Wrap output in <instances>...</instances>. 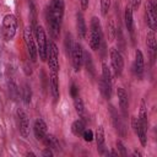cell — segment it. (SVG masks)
Segmentation results:
<instances>
[{"instance_id":"obj_1","label":"cell","mask_w":157,"mask_h":157,"mask_svg":"<svg viewBox=\"0 0 157 157\" xmlns=\"http://www.w3.org/2000/svg\"><path fill=\"white\" fill-rule=\"evenodd\" d=\"M65 4L64 0H50V4L47 9V23L49 28L50 37L56 40L60 36V28L64 17Z\"/></svg>"},{"instance_id":"obj_2","label":"cell","mask_w":157,"mask_h":157,"mask_svg":"<svg viewBox=\"0 0 157 157\" xmlns=\"http://www.w3.org/2000/svg\"><path fill=\"white\" fill-rule=\"evenodd\" d=\"M102 39H103V32H102L101 22L97 17H92L91 25H90V36H88V42H90L91 49L98 50L101 48Z\"/></svg>"},{"instance_id":"obj_3","label":"cell","mask_w":157,"mask_h":157,"mask_svg":"<svg viewBox=\"0 0 157 157\" xmlns=\"http://www.w3.org/2000/svg\"><path fill=\"white\" fill-rule=\"evenodd\" d=\"M34 37H36V42H37V50H38V55L39 59L42 61L47 60V50H48V39L45 37V32L43 29L42 26H37L33 29Z\"/></svg>"},{"instance_id":"obj_4","label":"cell","mask_w":157,"mask_h":157,"mask_svg":"<svg viewBox=\"0 0 157 157\" xmlns=\"http://www.w3.org/2000/svg\"><path fill=\"white\" fill-rule=\"evenodd\" d=\"M17 29V20L12 13L4 16L2 18V34L6 40H12Z\"/></svg>"},{"instance_id":"obj_5","label":"cell","mask_w":157,"mask_h":157,"mask_svg":"<svg viewBox=\"0 0 157 157\" xmlns=\"http://www.w3.org/2000/svg\"><path fill=\"white\" fill-rule=\"evenodd\" d=\"M145 20L151 31L157 29V4L155 0H147L145 5Z\"/></svg>"},{"instance_id":"obj_6","label":"cell","mask_w":157,"mask_h":157,"mask_svg":"<svg viewBox=\"0 0 157 157\" xmlns=\"http://www.w3.org/2000/svg\"><path fill=\"white\" fill-rule=\"evenodd\" d=\"M23 38H25V43H26V48H27L29 59L32 61H36L37 56H38V50H37V45L34 42V33H33V29L31 28V26H27L25 28Z\"/></svg>"},{"instance_id":"obj_7","label":"cell","mask_w":157,"mask_h":157,"mask_svg":"<svg viewBox=\"0 0 157 157\" xmlns=\"http://www.w3.org/2000/svg\"><path fill=\"white\" fill-rule=\"evenodd\" d=\"M47 59L50 72L59 71V50L54 42L48 40V50H47Z\"/></svg>"},{"instance_id":"obj_8","label":"cell","mask_w":157,"mask_h":157,"mask_svg":"<svg viewBox=\"0 0 157 157\" xmlns=\"http://www.w3.org/2000/svg\"><path fill=\"white\" fill-rule=\"evenodd\" d=\"M83 48L81 45V43H74V47H72V50H71V59H72V65H74V69L75 71H80L81 70V66L83 64Z\"/></svg>"},{"instance_id":"obj_9","label":"cell","mask_w":157,"mask_h":157,"mask_svg":"<svg viewBox=\"0 0 157 157\" xmlns=\"http://www.w3.org/2000/svg\"><path fill=\"white\" fill-rule=\"evenodd\" d=\"M110 63H112L114 74L117 76H120L123 72V69H124V59H123L121 53L115 48L110 49Z\"/></svg>"},{"instance_id":"obj_10","label":"cell","mask_w":157,"mask_h":157,"mask_svg":"<svg viewBox=\"0 0 157 157\" xmlns=\"http://www.w3.org/2000/svg\"><path fill=\"white\" fill-rule=\"evenodd\" d=\"M17 115V120H18V130L22 137H28L29 135V119L27 113L23 109H17L16 112Z\"/></svg>"},{"instance_id":"obj_11","label":"cell","mask_w":157,"mask_h":157,"mask_svg":"<svg viewBox=\"0 0 157 157\" xmlns=\"http://www.w3.org/2000/svg\"><path fill=\"white\" fill-rule=\"evenodd\" d=\"M131 126H132L135 134L137 135V137H139L141 145H142V146H146V145H147V129H146V128L139 121V119L135 118V117L131 118Z\"/></svg>"},{"instance_id":"obj_12","label":"cell","mask_w":157,"mask_h":157,"mask_svg":"<svg viewBox=\"0 0 157 157\" xmlns=\"http://www.w3.org/2000/svg\"><path fill=\"white\" fill-rule=\"evenodd\" d=\"M109 110H110L112 123H113V125H114L115 130L118 131V134H119L121 137L126 136V128H125V125H124L123 119L120 118V115L118 114V112L114 109V107H112V105H110V107H109Z\"/></svg>"},{"instance_id":"obj_13","label":"cell","mask_w":157,"mask_h":157,"mask_svg":"<svg viewBox=\"0 0 157 157\" xmlns=\"http://www.w3.org/2000/svg\"><path fill=\"white\" fill-rule=\"evenodd\" d=\"M134 72L137 76V78H141L145 72V61H144V54L141 50L135 52V61H134Z\"/></svg>"},{"instance_id":"obj_14","label":"cell","mask_w":157,"mask_h":157,"mask_svg":"<svg viewBox=\"0 0 157 157\" xmlns=\"http://www.w3.org/2000/svg\"><path fill=\"white\" fill-rule=\"evenodd\" d=\"M33 132H34V136H36L37 140H43L44 136L47 135V132H48L47 124H45V121H44L42 118H37V119L34 120Z\"/></svg>"},{"instance_id":"obj_15","label":"cell","mask_w":157,"mask_h":157,"mask_svg":"<svg viewBox=\"0 0 157 157\" xmlns=\"http://www.w3.org/2000/svg\"><path fill=\"white\" fill-rule=\"evenodd\" d=\"M117 96H118V101H119L120 110H121L123 115L126 117V115H128V108H129L128 93L125 92V90H124L123 87H118V88H117Z\"/></svg>"},{"instance_id":"obj_16","label":"cell","mask_w":157,"mask_h":157,"mask_svg":"<svg viewBox=\"0 0 157 157\" xmlns=\"http://www.w3.org/2000/svg\"><path fill=\"white\" fill-rule=\"evenodd\" d=\"M76 27H77V34H78L80 39H85L86 34H87V27H86L83 15L81 12L76 13Z\"/></svg>"},{"instance_id":"obj_17","label":"cell","mask_w":157,"mask_h":157,"mask_svg":"<svg viewBox=\"0 0 157 157\" xmlns=\"http://www.w3.org/2000/svg\"><path fill=\"white\" fill-rule=\"evenodd\" d=\"M49 85H50V92L54 97L55 101L59 99V78H58V72H50V78H49Z\"/></svg>"},{"instance_id":"obj_18","label":"cell","mask_w":157,"mask_h":157,"mask_svg":"<svg viewBox=\"0 0 157 157\" xmlns=\"http://www.w3.org/2000/svg\"><path fill=\"white\" fill-rule=\"evenodd\" d=\"M94 139H96V142H97V148H98V152L101 153V155H105V152H104V141H105V139H104V129H103V126H98V129H97V131H96V134H94Z\"/></svg>"},{"instance_id":"obj_19","label":"cell","mask_w":157,"mask_h":157,"mask_svg":"<svg viewBox=\"0 0 157 157\" xmlns=\"http://www.w3.org/2000/svg\"><path fill=\"white\" fill-rule=\"evenodd\" d=\"M98 86H99V91H101L102 96L105 99H110V97H112V82H108L103 77H101Z\"/></svg>"},{"instance_id":"obj_20","label":"cell","mask_w":157,"mask_h":157,"mask_svg":"<svg viewBox=\"0 0 157 157\" xmlns=\"http://www.w3.org/2000/svg\"><path fill=\"white\" fill-rule=\"evenodd\" d=\"M43 141H44V144L47 145V147H49V148H52V150H54V151H59V150H60V144H59L58 139H56L53 134H48V132H47V135L44 136Z\"/></svg>"},{"instance_id":"obj_21","label":"cell","mask_w":157,"mask_h":157,"mask_svg":"<svg viewBox=\"0 0 157 157\" xmlns=\"http://www.w3.org/2000/svg\"><path fill=\"white\" fill-rule=\"evenodd\" d=\"M124 20H125L126 29H128L130 33H132V31H134V20H132V9H131L130 6H126V7H125Z\"/></svg>"},{"instance_id":"obj_22","label":"cell","mask_w":157,"mask_h":157,"mask_svg":"<svg viewBox=\"0 0 157 157\" xmlns=\"http://www.w3.org/2000/svg\"><path fill=\"white\" fill-rule=\"evenodd\" d=\"M85 129H86V124H85V120L81 119V118L75 120L72 123V125H71V131H72V134L75 136H81Z\"/></svg>"},{"instance_id":"obj_23","label":"cell","mask_w":157,"mask_h":157,"mask_svg":"<svg viewBox=\"0 0 157 157\" xmlns=\"http://www.w3.org/2000/svg\"><path fill=\"white\" fill-rule=\"evenodd\" d=\"M74 107H75V110L77 113V115L81 118V119H86V109H85V105H83V102L82 99L77 96L74 98Z\"/></svg>"},{"instance_id":"obj_24","label":"cell","mask_w":157,"mask_h":157,"mask_svg":"<svg viewBox=\"0 0 157 157\" xmlns=\"http://www.w3.org/2000/svg\"><path fill=\"white\" fill-rule=\"evenodd\" d=\"M146 43H147V48H148L150 53L152 55H155V52H156V34H155V31H151L150 29L147 32Z\"/></svg>"},{"instance_id":"obj_25","label":"cell","mask_w":157,"mask_h":157,"mask_svg":"<svg viewBox=\"0 0 157 157\" xmlns=\"http://www.w3.org/2000/svg\"><path fill=\"white\" fill-rule=\"evenodd\" d=\"M139 121L147 129V125H148V121H147V108H146V104L144 101H141V105H140V115H139Z\"/></svg>"},{"instance_id":"obj_26","label":"cell","mask_w":157,"mask_h":157,"mask_svg":"<svg viewBox=\"0 0 157 157\" xmlns=\"http://www.w3.org/2000/svg\"><path fill=\"white\" fill-rule=\"evenodd\" d=\"M83 63L86 65V69L87 71H90L92 75L94 74V66H93V61H92V56L88 52H85L83 53Z\"/></svg>"},{"instance_id":"obj_27","label":"cell","mask_w":157,"mask_h":157,"mask_svg":"<svg viewBox=\"0 0 157 157\" xmlns=\"http://www.w3.org/2000/svg\"><path fill=\"white\" fill-rule=\"evenodd\" d=\"M102 77H103L105 81L112 82V71H110L109 66H108L105 63L102 64Z\"/></svg>"},{"instance_id":"obj_28","label":"cell","mask_w":157,"mask_h":157,"mask_svg":"<svg viewBox=\"0 0 157 157\" xmlns=\"http://www.w3.org/2000/svg\"><path fill=\"white\" fill-rule=\"evenodd\" d=\"M37 26H38V23H37V11H36V7H34L33 2H31V28L34 29Z\"/></svg>"},{"instance_id":"obj_29","label":"cell","mask_w":157,"mask_h":157,"mask_svg":"<svg viewBox=\"0 0 157 157\" xmlns=\"http://www.w3.org/2000/svg\"><path fill=\"white\" fill-rule=\"evenodd\" d=\"M72 47H74V43H72V37L70 33H66L65 36V50H66V54H71V50H72Z\"/></svg>"},{"instance_id":"obj_30","label":"cell","mask_w":157,"mask_h":157,"mask_svg":"<svg viewBox=\"0 0 157 157\" xmlns=\"http://www.w3.org/2000/svg\"><path fill=\"white\" fill-rule=\"evenodd\" d=\"M81 136L83 137V140H85L86 142H91V141L94 139V134H93V131H92L91 129H85Z\"/></svg>"},{"instance_id":"obj_31","label":"cell","mask_w":157,"mask_h":157,"mask_svg":"<svg viewBox=\"0 0 157 157\" xmlns=\"http://www.w3.org/2000/svg\"><path fill=\"white\" fill-rule=\"evenodd\" d=\"M23 101L27 104L31 102V87L27 83L23 86Z\"/></svg>"},{"instance_id":"obj_32","label":"cell","mask_w":157,"mask_h":157,"mask_svg":"<svg viewBox=\"0 0 157 157\" xmlns=\"http://www.w3.org/2000/svg\"><path fill=\"white\" fill-rule=\"evenodd\" d=\"M110 7V0H101V10H102V15L105 16L109 11Z\"/></svg>"},{"instance_id":"obj_33","label":"cell","mask_w":157,"mask_h":157,"mask_svg":"<svg viewBox=\"0 0 157 157\" xmlns=\"http://www.w3.org/2000/svg\"><path fill=\"white\" fill-rule=\"evenodd\" d=\"M117 148H118V153H119V155H121V156H124V157L128 155L126 148H125L124 144H123L120 140H118V141H117Z\"/></svg>"},{"instance_id":"obj_34","label":"cell","mask_w":157,"mask_h":157,"mask_svg":"<svg viewBox=\"0 0 157 157\" xmlns=\"http://www.w3.org/2000/svg\"><path fill=\"white\" fill-rule=\"evenodd\" d=\"M70 93H71V97H72V98H75V97L78 96V88H77V86H76L75 83L71 85V87H70Z\"/></svg>"},{"instance_id":"obj_35","label":"cell","mask_w":157,"mask_h":157,"mask_svg":"<svg viewBox=\"0 0 157 157\" xmlns=\"http://www.w3.org/2000/svg\"><path fill=\"white\" fill-rule=\"evenodd\" d=\"M42 155H43L44 157H53V155H54V152H53V150H52V148H49V147H47L45 150H43V152H42Z\"/></svg>"},{"instance_id":"obj_36","label":"cell","mask_w":157,"mask_h":157,"mask_svg":"<svg viewBox=\"0 0 157 157\" xmlns=\"http://www.w3.org/2000/svg\"><path fill=\"white\" fill-rule=\"evenodd\" d=\"M141 4V0H132V6H130L132 10H137Z\"/></svg>"},{"instance_id":"obj_37","label":"cell","mask_w":157,"mask_h":157,"mask_svg":"<svg viewBox=\"0 0 157 157\" xmlns=\"http://www.w3.org/2000/svg\"><path fill=\"white\" fill-rule=\"evenodd\" d=\"M80 1V5H81V9L82 10H86L88 7V1L90 0H78Z\"/></svg>"},{"instance_id":"obj_38","label":"cell","mask_w":157,"mask_h":157,"mask_svg":"<svg viewBox=\"0 0 157 157\" xmlns=\"http://www.w3.org/2000/svg\"><path fill=\"white\" fill-rule=\"evenodd\" d=\"M110 155H112V156H118V155H119V153H118V152H117V151H114V150H113V151H112V152H110Z\"/></svg>"},{"instance_id":"obj_39","label":"cell","mask_w":157,"mask_h":157,"mask_svg":"<svg viewBox=\"0 0 157 157\" xmlns=\"http://www.w3.org/2000/svg\"><path fill=\"white\" fill-rule=\"evenodd\" d=\"M134 156H141V153H140L139 151H135V152H134Z\"/></svg>"},{"instance_id":"obj_40","label":"cell","mask_w":157,"mask_h":157,"mask_svg":"<svg viewBox=\"0 0 157 157\" xmlns=\"http://www.w3.org/2000/svg\"><path fill=\"white\" fill-rule=\"evenodd\" d=\"M27 156H34V153L33 152H27Z\"/></svg>"}]
</instances>
